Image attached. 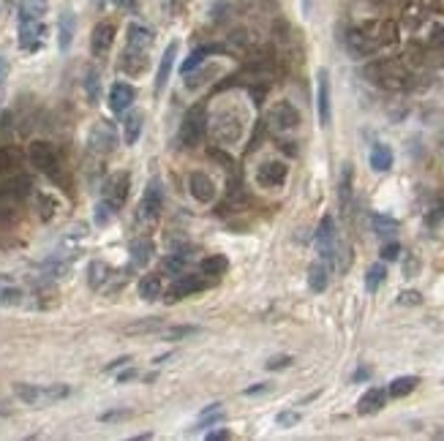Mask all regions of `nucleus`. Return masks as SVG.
<instances>
[{
    "label": "nucleus",
    "mask_w": 444,
    "mask_h": 441,
    "mask_svg": "<svg viewBox=\"0 0 444 441\" xmlns=\"http://www.w3.org/2000/svg\"><path fill=\"white\" fill-rule=\"evenodd\" d=\"M365 76L371 79L373 85L387 90H401L409 85V71L398 60H376V63H371L365 69Z\"/></svg>",
    "instance_id": "nucleus-1"
},
{
    "label": "nucleus",
    "mask_w": 444,
    "mask_h": 441,
    "mask_svg": "<svg viewBox=\"0 0 444 441\" xmlns=\"http://www.w3.org/2000/svg\"><path fill=\"white\" fill-rule=\"evenodd\" d=\"M14 395L28 406H47L55 401H63L72 395V387L66 384H50V387H36V384H14Z\"/></svg>",
    "instance_id": "nucleus-2"
},
{
    "label": "nucleus",
    "mask_w": 444,
    "mask_h": 441,
    "mask_svg": "<svg viewBox=\"0 0 444 441\" xmlns=\"http://www.w3.org/2000/svg\"><path fill=\"white\" fill-rule=\"evenodd\" d=\"M207 123H210V118H207V106L205 104L191 106L188 115L183 118V125H180V142H183L186 147L199 144L202 137L207 134Z\"/></svg>",
    "instance_id": "nucleus-3"
},
{
    "label": "nucleus",
    "mask_w": 444,
    "mask_h": 441,
    "mask_svg": "<svg viewBox=\"0 0 444 441\" xmlns=\"http://www.w3.org/2000/svg\"><path fill=\"white\" fill-rule=\"evenodd\" d=\"M213 134L224 144H234L243 137V115L234 109H221L213 115Z\"/></svg>",
    "instance_id": "nucleus-4"
},
{
    "label": "nucleus",
    "mask_w": 444,
    "mask_h": 441,
    "mask_svg": "<svg viewBox=\"0 0 444 441\" xmlns=\"http://www.w3.org/2000/svg\"><path fill=\"white\" fill-rule=\"evenodd\" d=\"M88 144H90V150L98 153V156L112 153V150L118 147V131H115V125L109 123V120H98V123L90 128Z\"/></svg>",
    "instance_id": "nucleus-5"
},
{
    "label": "nucleus",
    "mask_w": 444,
    "mask_h": 441,
    "mask_svg": "<svg viewBox=\"0 0 444 441\" xmlns=\"http://www.w3.org/2000/svg\"><path fill=\"white\" fill-rule=\"evenodd\" d=\"M267 123H270V128L275 134H289V131H295L300 125V112L289 104V101H278V104L270 109Z\"/></svg>",
    "instance_id": "nucleus-6"
},
{
    "label": "nucleus",
    "mask_w": 444,
    "mask_h": 441,
    "mask_svg": "<svg viewBox=\"0 0 444 441\" xmlns=\"http://www.w3.org/2000/svg\"><path fill=\"white\" fill-rule=\"evenodd\" d=\"M164 210V185L161 180H150V185L144 188L142 202H140V221H156Z\"/></svg>",
    "instance_id": "nucleus-7"
},
{
    "label": "nucleus",
    "mask_w": 444,
    "mask_h": 441,
    "mask_svg": "<svg viewBox=\"0 0 444 441\" xmlns=\"http://www.w3.org/2000/svg\"><path fill=\"white\" fill-rule=\"evenodd\" d=\"M28 159H30V164L36 166L38 172H47V175H55V172H57V153H55V147L50 142H44V139L33 142L30 150H28Z\"/></svg>",
    "instance_id": "nucleus-8"
},
{
    "label": "nucleus",
    "mask_w": 444,
    "mask_h": 441,
    "mask_svg": "<svg viewBox=\"0 0 444 441\" xmlns=\"http://www.w3.org/2000/svg\"><path fill=\"white\" fill-rule=\"evenodd\" d=\"M128 188H131L128 172H115V175L104 183V202L112 205L115 210H120L125 205V199H128Z\"/></svg>",
    "instance_id": "nucleus-9"
},
{
    "label": "nucleus",
    "mask_w": 444,
    "mask_h": 441,
    "mask_svg": "<svg viewBox=\"0 0 444 441\" xmlns=\"http://www.w3.org/2000/svg\"><path fill=\"white\" fill-rule=\"evenodd\" d=\"M317 248H319V256L330 265L333 256H336L338 248V231H336V221L330 215H324L319 224V231H317Z\"/></svg>",
    "instance_id": "nucleus-10"
},
{
    "label": "nucleus",
    "mask_w": 444,
    "mask_h": 441,
    "mask_svg": "<svg viewBox=\"0 0 444 441\" xmlns=\"http://www.w3.org/2000/svg\"><path fill=\"white\" fill-rule=\"evenodd\" d=\"M286 177H289V166L284 161H265L256 169V183L262 188H281L286 183Z\"/></svg>",
    "instance_id": "nucleus-11"
},
{
    "label": "nucleus",
    "mask_w": 444,
    "mask_h": 441,
    "mask_svg": "<svg viewBox=\"0 0 444 441\" xmlns=\"http://www.w3.org/2000/svg\"><path fill=\"white\" fill-rule=\"evenodd\" d=\"M153 41H156V35L153 30L142 25V22H131L128 25V30H125V50H131V52H150V47H153Z\"/></svg>",
    "instance_id": "nucleus-12"
},
{
    "label": "nucleus",
    "mask_w": 444,
    "mask_h": 441,
    "mask_svg": "<svg viewBox=\"0 0 444 441\" xmlns=\"http://www.w3.org/2000/svg\"><path fill=\"white\" fill-rule=\"evenodd\" d=\"M207 286V281L202 275H191V273H180L178 281L172 283V289L166 292V302H178L180 297H188V294H196Z\"/></svg>",
    "instance_id": "nucleus-13"
},
{
    "label": "nucleus",
    "mask_w": 444,
    "mask_h": 441,
    "mask_svg": "<svg viewBox=\"0 0 444 441\" xmlns=\"http://www.w3.org/2000/svg\"><path fill=\"white\" fill-rule=\"evenodd\" d=\"M44 35H47L44 19H36V22H19V47H22L25 52H36L38 47L44 44Z\"/></svg>",
    "instance_id": "nucleus-14"
},
{
    "label": "nucleus",
    "mask_w": 444,
    "mask_h": 441,
    "mask_svg": "<svg viewBox=\"0 0 444 441\" xmlns=\"http://www.w3.org/2000/svg\"><path fill=\"white\" fill-rule=\"evenodd\" d=\"M317 112H319V125H330V118H333V112H330V74L327 69H319L317 74Z\"/></svg>",
    "instance_id": "nucleus-15"
},
{
    "label": "nucleus",
    "mask_w": 444,
    "mask_h": 441,
    "mask_svg": "<svg viewBox=\"0 0 444 441\" xmlns=\"http://www.w3.org/2000/svg\"><path fill=\"white\" fill-rule=\"evenodd\" d=\"M346 50H349L352 57H371L373 52H379L365 28H352L346 33Z\"/></svg>",
    "instance_id": "nucleus-16"
},
{
    "label": "nucleus",
    "mask_w": 444,
    "mask_h": 441,
    "mask_svg": "<svg viewBox=\"0 0 444 441\" xmlns=\"http://www.w3.org/2000/svg\"><path fill=\"white\" fill-rule=\"evenodd\" d=\"M115 44V25L112 22H101L93 28V35H90V52L96 57H104V55L112 50Z\"/></svg>",
    "instance_id": "nucleus-17"
},
{
    "label": "nucleus",
    "mask_w": 444,
    "mask_h": 441,
    "mask_svg": "<svg viewBox=\"0 0 444 441\" xmlns=\"http://www.w3.org/2000/svg\"><path fill=\"white\" fill-rule=\"evenodd\" d=\"M74 30H76V14H74L72 6H63L60 8V17H57V47L66 52L74 41Z\"/></svg>",
    "instance_id": "nucleus-18"
},
{
    "label": "nucleus",
    "mask_w": 444,
    "mask_h": 441,
    "mask_svg": "<svg viewBox=\"0 0 444 441\" xmlns=\"http://www.w3.org/2000/svg\"><path fill=\"white\" fill-rule=\"evenodd\" d=\"M188 191H191V196H194L196 202L210 205V202L215 199V183L210 180V175L194 172V175L188 177Z\"/></svg>",
    "instance_id": "nucleus-19"
},
{
    "label": "nucleus",
    "mask_w": 444,
    "mask_h": 441,
    "mask_svg": "<svg viewBox=\"0 0 444 441\" xmlns=\"http://www.w3.org/2000/svg\"><path fill=\"white\" fill-rule=\"evenodd\" d=\"M134 88L131 85H125V82H115L112 85V90H109V109L115 112V115H123V112H128L131 109V104H134Z\"/></svg>",
    "instance_id": "nucleus-20"
},
{
    "label": "nucleus",
    "mask_w": 444,
    "mask_h": 441,
    "mask_svg": "<svg viewBox=\"0 0 444 441\" xmlns=\"http://www.w3.org/2000/svg\"><path fill=\"white\" fill-rule=\"evenodd\" d=\"M387 403V392L382 387H371L363 392V398L357 401V411L363 414V417H368V414H376V411H382Z\"/></svg>",
    "instance_id": "nucleus-21"
},
{
    "label": "nucleus",
    "mask_w": 444,
    "mask_h": 441,
    "mask_svg": "<svg viewBox=\"0 0 444 441\" xmlns=\"http://www.w3.org/2000/svg\"><path fill=\"white\" fill-rule=\"evenodd\" d=\"M175 57H178V41H172L166 47L164 57H161L159 71H156V93H164V88H166V82L172 76V69H175Z\"/></svg>",
    "instance_id": "nucleus-22"
},
{
    "label": "nucleus",
    "mask_w": 444,
    "mask_h": 441,
    "mask_svg": "<svg viewBox=\"0 0 444 441\" xmlns=\"http://www.w3.org/2000/svg\"><path fill=\"white\" fill-rule=\"evenodd\" d=\"M161 289H164L161 275H156V273H147V275H142V281H140V297L147 300V302L159 300Z\"/></svg>",
    "instance_id": "nucleus-23"
},
{
    "label": "nucleus",
    "mask_w": 444,
    "mask_h": 441,
    "mask_svg": "<svg viewBox=\"0 0 444 441\" xmlns=\"http://www.w3.org/2000/svg\"><path fill=\"white\" fill-rule=\"evenodd\" d=\"M120 69H123L125 74H131V76H140V74L147 69V55L125 50L123 57H120Z\"/></svg>",
    "instance_id": "nucleus-24"
},
{
    "label": "nucleus",
    "mask_w": 444,
    "mask_h": 441,
    "mask_svg": "<svg viewBox=\"0 0 444 441\" xmlns=\"http://www.w3.org/2000/svg\"><path fill=\"white\" fill-rule=\"evenodd\" d=\"M327 273H330V265L324 259L311 265V270H308V286H311V292H324L327 289Z\"/></svg>",
    "instance_id": "nucleus-25"
},
{
    "label": "nucleus",
    "mask_w": 444,
    "mask_h": 441,
    "mask_svg": "<svg viewBox=\"0 0 444 441\" xmlns=\"http://www.w3.org/2000/svg\"><path fill=\"white\" fill-rule=\"evenodd\" d=\"M142 112H128L123 118V139L125 144H134L142 134Z\"/></svg>",
    "instance_id": "nucleus-26"
},
{
    "label": "nucleus",
    "mask_w": 444,
    "mask_h": 441,
    "mask_svg": "<svg viewBox=\"0 0 444 441\" xmlns=\"http://www.w3.org/2000/svg\"><path fill=\"white\" fill-rule=\"evenodd\" d=\"M47 14V0H22L19 6V22H36Z\"/></svg>",
    "instance_id": "nucleus-27"
},
{
    "label": "nucleus",
    "mask_w": 444,
    "mask_h": 441,
    "mask_svg": "<svg viewBox=\"0 0 444 441\" xmlns=\"http://www.w3.org/2000/svg\"><path fill=\"white\" fill-rule=\"evenodd\" d=\"M218 52V47H196L194 52L188 55L186 60H183V66H180V74L186 76V74H191V71H196L205 60H207V55Z\"/></svg>",
    "instance_id": "nucleus-28"
},
{
    "label": "nucleus",
    "mask_w": 444,
    "mask_h": 441,
    "mask_svg": "<svg viewBox=\"0 0 444 441\" xmlns=\"http://www.w3.org/2000/svg\"><path fill=\"white\" fill-rule=\"evenodd\" d=\"M371 166L373 172H387V169H392V150L387 144H373Z\"/></svg>",
    "instance_id": "nucleus-29"
},
{
    "label": "nucleus",
    "mask_w": 444,
    "mask_h": 441,
    "mask_svg": "<svg viewBox=\"0 0 444 441\" xmlns=\"http://www.w3.org/2000/svg\"><path fill=\"white\" fill-rule=\"evenodd\" d=\"M0 302L3 305H19L22 302V289L11 278H0Z\"/></svg>",
    "instance_id": "nucleus-30"
},
{
    "label": "nucleus",
    "mask_w": 444,
    "mask_h": 441,
    "mask_svg": "<svg viewBox=\"0 0 444 441\" xmlns=\"http://www.w3.org/2000/svg\"><path fill=\"white\" fill-rule=\"evenodd\" d=\"M414 387H417L414 376H398V379H392V384L387 387V395L390 398H406L409 392H414Z\"/></svg>",
    "instance_id": "nucleus-31"
},
{
    "label": "nucleus",
    "mask_w": 444,
    "mask_h": 441,
    "mask_svg": "<svg viewBox=\"0 0 444 441\" xmlns=\"http://www.w3.org/2000/svg\"><path fill=\"white\" fill-rule=\"evenodd\" d=\"M150 256H153V243H150V240H137V243L131 246V262L137 267L147 265Z\"/></svg>",
    "instance_id": "nucleus-32"
},
{
    "label": "nucleus",
    "mask_w": 444,
    "mask_h": 441,
    "mask_svg": "<svg viewBox=\"0 0 444 441\" xmlns=\"http://www.w3.org/2000/svg\"><path fill=\"white\" fill-rule=\"evenodd\" d=\"M85 90H88L90 104H98V98H101V74L96 69H88V74H85Z\"/></svg>",
    "instance_id": "nucleus-33"
},
{
    "label": "nucleus",
    "mask_w": 444,
    "mask_h": 441,
    "mask_svg": "<svg viewBox=\"0 0 444 441\" xmlns=\"http://www.w3.org/2000/svg\"><path fill=\"white\" fill-rule=\"evenodd\" d=\"M229 270L227 256H207L202 259V275H224Z\"/></svg>",
    "instance_id": "nucleus-34"
},
{
    "label": "nucleus",
    "mask_w": 444,
    "mask_h": 441,
    "mask_svg": "<svg viewBox=\"0 0 444 441\" xmlns=\"http://www.w3.org/2000/svg\"><path fill=\"white\" fill-rule=\"evenodd\" d=\"M19 166V153L14 147H0V175H11Z\"/></svg>",
    "instance_id": "nucleus-35"
},
{
    "label": "nucleus",
    "mask_w": 444,
    "mask_h": 441,
    "mask_svg": "<svg viewBox=\"0 0 444 441\" xmlns=\"http://www.w3.org/2000/svg\"><path fill=\"white\" fill-rule=\"evenodd\" d=\"M373 229L382 237H392L398 231V221L390 218V215H373Z\"/></svg>",
    "instance_id": "nucleus-36"
},
{
    "label": "nucleus",
    "mask_w": 444,
    "mask_h": 441,
    "mask_svg": "<svg viewBox=\"0 0 444 441\" xmlns=\"http://www.w3.org/2000/svg\"><path fill=\"white\" fill-rule=\"evenodd\" d=\"M426 17V8L420 6V0H406V6H404V19H406L411 28H417L420 22Z\"/></svg>",
    "instance_id": "nucleus-37"
},
{
    "label": "nucleus",
    "mask_w": 444,
    "mask_h": 441,
    "mask_svg": "<svg viewBox=\"0 0 444 441\" xmlns=\"http://www.w3.org/2000/svg\"><path fill=\"white\" fill-rule=\"evenodd\" d=\"M88 273H90V286H93V289H101L109 278V267L104 265V262H98V259L90 265Z\"/></svg>",
    "instance_id": "nucleus-38"
},
{
    "label": "nucleus",
    "mask_w": 444,
    "mask_h": 441,
    "mask_svg": "<svg viewBox=\"0 0 444 441\" xmlns=\"http://www.w3.org/2000/svg\"><path fill=\"white\" fill-rule=\"evenodd\" d=\"M385 278H387L385 265H373L371 270H368V275H365V289H368V292H376V289L385 283Z\"/></svg>",
    "instance_id": "nucleus-39"
},
{
    "label": "nucleus",
    "mask_w": 444,
    "mask_h": 441,
    "mask_svg": "<svg viewBox=\"0 0 444 441\" xmlns=\"http://www.w3.org/2000/svg\"><path fill=\"white\" fill-rule=\"evenodd\" d=\"M161 321L159 319H147V321H137V324H128L125 327V336H140V333H159Z\"/></svg>",
    "instance_id": "nucleus-40"
},
{
    "label": "nucleus",
    "mask_w": 444,
    "mask_h": 441,
    "mask_svg": "<svg viewBox=\"0 0 444 441\" xmlns=\"http://www.w3.org/2000/svg\"><path fill=\"white\" fill-rule=\"evenodd\" d=\"M8 194H14V196H28L30 194V180L28 177H17V180H11V185H8Z\"/></svg>",
    "instance_id": "nucleus-41"
},
{
    "label": "nucleus",
    "mask_w": 444,
    "mask_h": 441,
    "mask_svg": "<svg viewBox=\"0 0 444 441\" xmlns=\"http://www.w3.org/2000/svg\"><path fill=\"white\" fill-rule=\"evenodd\" d=\"M196 333H199V327H166V330H164V338H166V340H175V338L196 336Z\"/></svg>",
    "instance_id": "nucleus-42"
},
{
    "label": "nucleus",
    "mask_w": 444,
    "mask_h": 441,
    "mask_svg": "<svg viewBox=\"0 0 444 441\" xmlns=\"http://www.w3.org/2000/svg\"><path fill=\"white\" fill-rule=\"evenodd\" d=\"M300 423V411H281L278 417H275V425L278 428H292V425Z\"/></svg>",
    "instance_id": "nucleus-43"
},
{
    "label": "nucleus",
    "mask_w": 444,
    "mask_h": 441,
    "mask_svg": "<svg viewBox=\"0 0 444 441\" xmlns=\"http://www.w3.org/2000/svg\"><path fill=\"white\" fill-rule=\"evenodd\" d=\"M112 212H118V210H115L112 205H107V202H101V205L96 207V224H98V227H104V224H109Z\"/></svg>",
    "instance_id": "nucleus-44"
},
{
    "label": "nucleus",
    "mask_w": 444,
    "mask_h": 441,
    "mask_svg": "<svg viewBox=\"0 0 444 441\" xmlns=\"http://www.w3.org/2000/svg\"><path fill=\"white\" fill-rule=\"evenodd\" d=\"M349 183H352V169L346 166V169H343V180H341V202H343V205L349 202V191H352Z\"/></svg>",
    "instance_id": "nucleus-45"
},
{
    "label": "nucleus",
    "mask_w": 444,
    "mask_h": 441,
    "mask_svg": "<svg viewBox=\"0 0 444 441\" xmlns=\"http://www.w3.org/2000/svg\"><path fill=\"white\" fill-rule=\"evenodd\" d=\"M398 253H401V246H398V243H387V246L382 248V259H387V262L398 259Z\"/></svg>",
    "instance_id": "nucleus-46"
},
{
    "label": "nucleus",
    "mask_w": 444,
    "mask_h": 441,
    "mask_svg": "<svg viewBox=\"0 0 444 441\" xmlns=\"http://www.w3.org/2000/svg\"><path fill=\"white\" fill-rule=\"evenodd\" d=\"M125 417H131V411H125V408H120V411H107V414H101V423H115V420H125Z\"/></svg>",
    "instance_id": "nucleus-47"
},
{
    "label": "nucleus",
    "mask_w": 444,
    "mask_h": 441,
    "mask_svg": "<svg viewBox=\"0 0 444 441\" xmlns=\"http://www.w3.org/2000/svg\"><path fill=\"white\" fill-rule=\"evenodd\" d=\"M286 365H292V357H273V360L267 362L270 371H278V368H286Z\"/></svg>",
    "instance_id": "nucleus-48"
},
{
    "label": "nucleus",
    "mask_w": 444,
    "mask_h": 441,
    "mask_svg": "<svg viewBox=\"0 0 444 441\" xmlns=\"http://www.w3.org/2000/svg\"><path fill=\"white\" fill-rule=\"evenodd\" d=\"M232 433L227 430V428H218V430H207V436L205 439L207 441H224V439H229Z\"/></svg>",
    "instance_id": "nucleus-49"
},
{
    "label": "nucleus",
    "mask_w": 444,
    "mask_h": 441,
    "mask_svg": "<svg viewBox=\"0 0 444 441\" xmlns=\"http://www.w3.org/2000/svg\"><path fill=\"white\" fill-rule=\"evenodd\" d=\"M398 302H414V305H417V302H420V294H417V292H406V294H401Z\"/></svg>",
    "instance_id": "nucleus-50"
},
{
    "label": "nucleus",
    "mask_w": 444,
    "mask_h": 441,
    "mask_svg": "<svg viewBox=\"0 0 444 441\" xmlns=\"http://www.w3.org/2000/svg\"><path fill=\"white\" fill-rule=\"evenodd\" d=\"M270 384H256V387H249L246 389V395H259V392H267Z\"/></svg>",
    "instance_id": "nucleus-51"
},
{
    "label": "nucleus",
    "mask_w": 444,
    "mask_h": 441,
    "mask_svg": "<svg viewBox=\"0 0 444 441\" xmlns=\"http://www.w3.org/2000/svg\"><path fill=\"white\" fill-rule=\"evenodd\" d=\"M131 379H137V371H123L120 376H118V382H120V384H125V382H131Z\"/></svg>",
    "instance_id": "nucleus-52"
},
{
    "label": "nucleus",
    "mask_w": 444,
    "mask_h": 441,
    "mask_svg": "<svg viewBox=\"0 0 444 441\" xmlns=\"http://www.w3.org/2000/svg\"><path fill=\"white\" fill-rule=\"evenodd\" d=\"M6 74H8V63H6V57H0V85L6 82Z\"/></svg>",
    "instance_id": "nucleus-53"
},
{
    "label": "nucleus",
    "mask_w": 444,
    "mask_h": 441,
    "mask_svg": "<svg viewBox=\"0 0 444 441\" xmlns=\"http://www.w3.org/2000/svg\"><path fill=\"white\" fill-rule=\"evenodd\" d=\"M115 3H118L120 8H125V11H131V8L137 6V0H115Z\"/></svg>",
    "instance_id": "nucleus-54"
},
{
    "label": "nucleus",
    "mask_w": 444,
    "mask_h": 441,
    "mask_svg": "<svg viewBox=\"0 0 444 441\" xmlns=\"http://www.w3.org/2000/svg\"><path fill=\"white\" fill-rule=\"evenodd\" d=\"M128 362V357H120V360H115L112 365H107V371H115V368H120V365H125Z\"/></svg>",
    "instance_id": "nucleus-55"
},
{
    "label": "nucleus",
    "mask_w": 444,
    "mask_h": 441,
    "mask_svg": "<svg viewBox=\"0 0 444 441\" xmlns=\"http://www.w3.org/2000/svg\"><path fill=\"white\" fill-rule=\"evenodd\" d=\"M8 414H11V408H8L6 403H3V401H0V417H8Z\"/></svg>",
    "instance_id": "nucleus-56"
},
{
    "label": "nucleus",
    "mask_w": 444,
    "mask_h": 441,
    "mask_svg": "<svg viewBox=\"0 0 444 441\" xmlns=\"http://www.w3.org/2000/svg\"><path fill=\"white\" fill-rule=\"evenodd\" d=\"M355 379H368V371H365V368H360V371L355 373Z\"/></svg>",
    "instance_id": "nucleus-57"
},
{
    "label": "nucleus",
    "mask_w": 444,
    "mask_h": 441,
    "mask_svg": "<svg viewBox=\"0 0 444 441\" xmlns=\"http://www.w3.org/2000/svg\"><path fill=\"white\" fill-rule=\"evenodd\" d=\"M302 11H305V14H311V0H302Z\"/></svg>",
    "instance_id": "nucleus-58"
},
{
    "label": "nucleus",
    "mask_w": 444,
    "mask_h": 441,
    "mask_svg": "<svg viewBox=\"0 0 444 441\" xmlns=\"http://www.w3.org/2000/svg\"><path fill=\"white\" fill-rule=\"evenodd\" d=\"M433 436H436V439H444V430H436V433H433Z\"/></svg>",
    "instance_id": "nucleus-59"
}]
</instances>
